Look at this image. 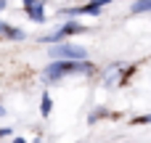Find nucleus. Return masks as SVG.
I'll use <instances>...</instances> for the list:
<instances>
[{"label":"nucleus","instance_id":"obj_6","mask_svg":"<svg viewBox=\"0 0 151 143\" xmlns=\"http://www.w3.org/2000/svg\"><path fill=\"white\" fill-rule=\"evenodd\" d=\"M27 16L32 19V21H37V24H42L45 21V5H42V0H37L32 8H27Z\"/></svg>","mask_w":151,"mask_h":143},{"label":"nucleus","instance_id":"obj_8","mask_svg":"<svg viewBox=\"0 0 151 143\" xmlns=\"http://www.w3.org/2000/svg\"><path fill=\"white\" fill-rule=\"evenodd\" d=\"M50 111H53V98H50V93H42V101H40V114H42V117H50Z\"/></svg>","mask_w":151,"mask_h":143},{"label":"nucleus","instance_id":"obj_7","mask_svg":"<svg viewBox=\"0 0 151 143\" xmlns=\"http://www.w3.org/2000/svg\"><path fill=\"white\" fill-rule=\"evenodd\" d=\"M130 13H151V0H133Z\"/></svg>","mask_w":151,"mask_h":143},{"label":"nucleus","instance_id":"obj_4","mask_svg":"<svg viewBox=\"0 0 151 143\" xmlns=\"http://www.w3.org/2000/svg\"><path fill=\"white\" fill-rule=\"evenodd\" d=\"M109 3H114V0H90V3L77 5V8H64L61 16H101V8Z\"/></svg>","mask_w":151,"mask_h":143},{"label":"nucleus","instance_id":"obj_1","mask_svg":"<svg viewBox=\"0 0 151 143\" xmlns=\"http://www.w3.org/2000/svg\"><path fill=\"white\" fill-rule=\"evenodd\" d=\"M96 66L88 58H53L45 66V82H61L69 74H93Z\"/></svg>","mask_w":151,"mask_h":143},{"label":"nucleus","instance_id":"obj_10","mask_svg":"<svg viewBox=\"0 0 151 143\" xmlns=\"http://www.w3.org/2000/svg\"><path fill=\"white\" fill-rule=\"evenodd\" d=\"M21 3H24V8H32V5H35L37 0H21Z\"/></svg>","mask_w":151,"mask_h":143},{"label":"nucleus","instance_id":"obj_13","mask_svg":"<svg viewBox=\"0 0 151 143\" xmlns=\"http://www.w3.org/2000/svg\"><path fill=\"white\" fill-rule=\"evenodd\" d=\"M5 114H8V111H5V106H0V117H5Z\"/></svg>","mask_w":151,"mask_h":143},{"label":"nucleus","instance_id":"obj_3","mask_svg":"<svg viewBox=\"0 0 151 143\" xmlns=\"http://www.w3.org/2000/svg\"><path fill=\"white\" fill-rule=\"evenodd\" d=\"M50 58H88V50L82 45H72V42H53L48 48Z\"/></svg>","mask_w":151,"mask_h":143},{"label":"nucleus","instance_id":"obj_12","mask_svg":"<svg viewBox=\"0 0 151 143\" xmlns=\"http://www.w3.org/2000/svg\"><path fill=\"white\" fill-rule=\"evenodd\" d=\"M5 5H8V0H0V11H3V8H5Z\"/></svg>","mask_w":151,"mask_h":143},{"label":"nucleus","instance_id":"obj_5","mask_svg":"<svg viewBox=\"0 0 151 143\" xmlns=\"http://www.w3.org/2000/svg\"><path fill=\"white\" fill-rule=\"evenodd\" d=\"M0 37H3V40H13V42H19V40H24V32L16 29V27H11V24H5V21H0Z\"/></svg>","mask_w":151,"mask_h":143},{"label":"nucleus","instance_id":"obj_11","mask_svg":"<svg viewBox=\"0 0 151 143\" xmlns=\"http://www.w3.org/2000/svg\"><path fill=\"white\" fill-rule=\"evenodd\" d=\"M3 135H11V130H8V127H3V130H0V138H3Z\"/></svg>","mask_w":151,"mask_h":143},{"label":"nucleus","instance_id":"obj_2","mask_svg":"<svg viewBox=\"0 0 151 143\" xmlns=\"http://www.w3.org/2000/svg\"><path fill=\"white\" fill-rule=\"evenodd\" d=\"M88 27L85 24H80V21H74V19H69V21H64L56 32H50L48 37H42V42H48V45H53V42H61V40H66V37H72V34H82Z\"/></svg>","mask_w":151,"mask_h":143},{"label":"nucleus","instance_id":"obj_9","mask_svg":"<svg viewBox=\"0 0 151 143\" xmlns=\"http://www.w3.org/2000/svg\"><path fill=\"white\" fill-rule=\"evenodd\" d=\"M133 125H151V114H146V117H135Z\"/></svg>","mask_w":151,"mask_h":143}]
</instances>
